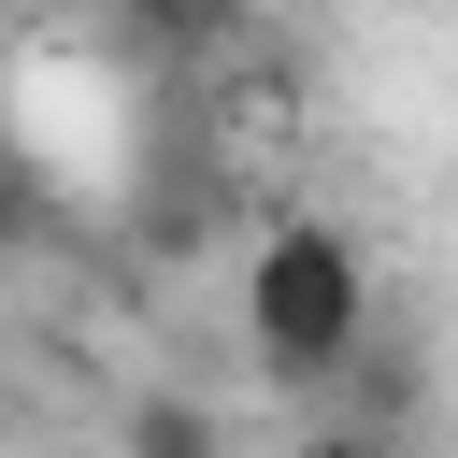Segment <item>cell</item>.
<instances>
[{"mask_svg":"<svg viewBox=\"0 0 458 458\" xmlns=\"http://www.w3.org/2000/svg\"><path fill=\"white\" fill-rule=\"evenodd\" d=\"M243 344L272 386H344V358L372 344V272L329 215H272L243 243Z\"/></svg>","mask_w":458,"mask_h":458,"instance_id":"obj_1","label":"cell"},{"mask_svg":"<svg viewBox=\"0 0 458 458\" xmlns=\"http://www.w3.org/2000/svg\"><path fill=\"white\" fill-rule=\"evenodd\" d=\"M114 458H229V415H215L200 386H143V401L114 415Z\"/></svg>","mask_w":458,"mask_h":458,"instance_id":"obj_2","label":"cell"},{"mask_svg":"<svg viewBox=\"0 0 458 458\" xmlns=\"http://www.w3.org/2000/svg\"><path fill=\"white\" fill-rule=\"evenodd\" d=\"M301 458H401V444H372V429H315Z\"/></svg>","mask_w":458,"mask_h":458,"instance_id":"obj_3","label":"cell"},{"mask_svg":"<svg viewBox=\"0 0 458 458\" xmlns=\"http://www.w3.org/2000/svg\"><path fill=\"white\" fill-rule=\"evenodd\" d=\"M0 215H14V172H0Z\"/></svg>","mask_w":458,"mask_h":458,"instance_id":"obj_4","label":"cell"},{"mask_svg":"<svg viewBox=\"0 0 458 458\" xmlns=\"http://www.w3.org/2000/svg\"><path fill=\"white\" fill-rule=\"evenodd\" d=\"M100 14H129V0H100Z\"/></svg>","mask_w":458,"mask_h":458,"instance_id":"obj_5","label":"cell"}]
</instances>
